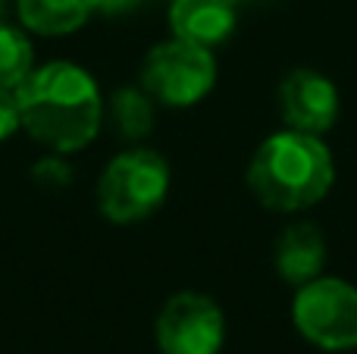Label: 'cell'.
I'll list each match as a JSON object with an SVG mask.
<instances>
[{"label": "cell", "instance_id": "ba28073f", "mask_svg": "<svg viewBox=\"0 0 357 354\" xmlns=\"http://www.w3.org/2000/svg\"><path fill=\"white\" fill-rule=\"evenodd\" d=\"M169 29L173 38L213 47L235 31V3L232 0H173Z\"/></svg>", "mask_w": 357, "mask_h": 354}, {"label": "cell", "instance_id": "9c48e42d", "mask_svg": "<svg viewBox=\"0 0 357 354\" xmlns=\"http://www.w3.org/2000/svg\"><path fill=\"white\" fill-rule=\"evenodd\" d=\"M326 267V238L314 223H291L276 242V270L285 282H304L323 276Z\"/></svg>", "mask_w": 357, "mask_h": 354}, {"label": "cell", "instance_id": "7c38bea8", "mask_svg": "<svg viewBox=\"0 0 357 354\" xmlns=\"http://www.w3.org/2000/svg\"><path fill=\"white\" fill-rule=\"evenodd\" d=\"M31 69H35V47L29 41V31L0 19V88H19Z\"/></svg>", "mask_w": 357, "mask_h": 354}, {"label": "cell", "instance_id": "8fae6325", "mask_svg": "<svg viewBox=\"0 0 357 354\" xmlns=\"http://www.w3.org/2000/svg\"><path fill=\"white\" fill-rule=\"evenodd\" d=\"M154 104L157 100L144 88H119L110 98V123L116 135L126 141H142L144 135H151L157 119Z\"/></svg>", "mask_w": 357, "mask_h": 354}, {"label": "cell", "instance_id": "8992f818", "mask_svg": "<svg viewBox=\"0 0 357 354\" xmlns=\"http://www.w3.org/2000/svg\"><path fill=\"white\" fill-rule=\"evenodd\" d=\"M160 354H220L226 342V317L204 292H176L154 323Z\"/></svg>", "mask_w": 357, "mask_h": 354}, {"label": "cell", "instance_id": "2e32d148", "mask_svg": "<svg viewBox=\"0 0 357 354\" xmlns=\"http://www.w3.org/2000/svg\"><path fill=\"white\" fill-rule=\"evenodd\" d=\"M0 19H3V0H0Z\"/></svg>", "mask_w": 357, "mask_h": 354}, {"label": "cell", "instance_id": "5bb4252c", "mask_svg": "<svg viewBox=\"0 0 357 354\" xmlns=\"http://www.w3.org/2000/svg\"><path fill=\"white\" fill-rule=\"evenodd\" d=\"M16 129H22L16 88H0V141H6Z\"/></svg>", "mask_w": 357, "mask_h": 354}, {"label": "cell", "instance_id": "5b68a950", "mask_svg": "<svg viewBox=\"0 0 357 354\" xmlns=\"http://www.w3.org/2000/svg\"><path fill=\"white\" fill-rule=\"evenodd\" d=\"M216 60L210 47L169 38L148 50L142 63V88L163 107H195L213 91Z\"/></svg>", "mask_w": 357, "mask_h": 354}, {"label": "cell", "instance_id": "277c9868", "mask_svg": "<svg viewBox=\"0 0 357 354\" xmlns=\"http://www.w3.org/2000/svg\"><path fill=\"white\" fill-rule=\"evenodd\" d=\"M291 323L320 351L357 348V286L339 276H317L298 286Z\"/></svg>", "mask_w": 357, "mask_h": 354}, {"label": "cell", "instance_id": "4fadbf2b", "mask_svg": "<svg viewBox=\"0 0 357 354\" xmlns=\"http://www.w3.org/2000/svg\"><path fill=\"white\" fill-rule=\"evenodd\" d=\"M69 163L63 160V154H54L50 151V157H44L41 163L35 167V182L38 185H47V188H63L69 182Z\"/></svg>", "mask_w": 357, "mask_h": 354}, {"label": "cell", "instance_id": "30bf717a", "mask_svg": "<svg viewBox=\"0 0 357 354\" xmlns=\"http://www.w3.org/2000/svg\"><path fill=\"white\" fill-rule=\"evenodd\" d=\"M16 13L22 29L31 35L63 38L79 31L91 16L88 0H16Z\"/></svg>", "mask_w": 357, "mask_h": 354}, {"label": "cell", "instance_id": "e0dca14e", "mask_svg": "<svg viewBox=\"0 0 357 354\" xmlns=\"http://www.w3.org/2000/svg\"><path fill=\"white\" fill-rule=\"evenodd\" d=\"M232 3H235V6H238V3H245V0H232Z\"/></svg>", "mask_w": 357, "mask_h": 354}, {"label": "cell", "instance_id": "52a82bcc", "mask_svg": "<svg viewBox=\"0 0 357 354\" xmlns=\"http://www.w3.org/2000/svg\"><path fill=\"white\" fill-rule=\"evenodd\" d=\"M279 110L289 129L323 135L339 119V91L317 69H295L279 85Z\"/></svg>", "mask_w": 357, "mask_h": 354}, {"label": "cell", "instance_id": "6da1fadb", "mask_svg": "<svg viewBox=\"0 0 357 354\" xmlns=\"http://www.w3.org/2000/svg\"><path fill=\"white\" fill-rule=\"evenodd\" d=\"M22 129L54 154H75L98 138L104 98L88 69L66 60L35 66L16 88Z\"/></svg>", "mask_w": 357, "mask_h": 354}, {"label": "cell", "instance_id": "7a4b0ae2", "mask_svg": "<svg viewBox=\"0 0 357 354\" xmlns=\"http://www.w3.org/2000/svg\"><path fill=\"white\" fill-rule=\"evenodd\" d=\"M335 182V160L323 135L282 129L270 135L248 163V188L266 210L295 213L326 198Z\"/></svg>", "mask_w": 357, "mask_h": 354}, {"label": "cell", "instance_id": "3957f363", "mask_svg": "<svg viewBox=\"0 0 357 354\" xmlns=\"http://www.w3.org/2000/svg\"><path fill=\"white\" fill-rule=\"evenodd\" d=\"M169 194V163L151 148L116 154L98 182V207L110 223L132 226L163 207Z\"/></svg>", "mask_w": 357, "mask_h": 354}, {"label": "cell", "instance_id": "9a60e30c", "mask_svg": "<svg viewBox=\"0 0 357 354\" xmlns=\"http://www.w3.org/2000/svg\"><path fill=\"white\" fill-rule=\"evenodd\" d=\"M138 3H142V0H88L91 13H104V16H119V13H129V10H135Z\"/></svg>", "mask_w": 357, "mask_h": 354}]
</instances>
